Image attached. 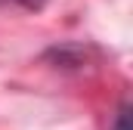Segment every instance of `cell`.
Here are the masks:
<instances>
[{"label": "cell", "mask_w": 133, "mask_h": 130, "mask_svg": "<svg viewBox=\"0 0 133 130\" xmlns=\"http://www.w3.org/2000/svg\"><path fill=\"white\" fill-rule=\"evenodd\" d=\"M111 130H133L130 127V102H124V105L118 108V118H115Z\"/></svg>", "instance_id": "6da1fadb"}, {"label": "cell", "mask_w": 133, "mask_h": 130, "mask_svg": "<svg viewBox=\"0 0 133 130\" xmlns=\"http://www.w3.org/2000/svg\"><path fill=\"white\" fill-rule=\"evenodd\" d=\"M25 3H40V0H25Z\"/></svg>", "instance_id": "7a4b0ae2"}]
</instances>
